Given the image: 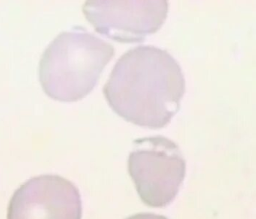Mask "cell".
Masks as SVG:
<instances>
[{
    "mask_svg": "<svg viewBox=\"0 0 256 219\" xmlns=\"http://www.w3.org/2000/svg\"><path fill=\"white\" fill-rule=\"evenodd\" d=\"M185 90L182 69L168 52L139 46L120 58L103 92L110 108L124 120L156 129L170 122Z\"/></svg>",
    "mask_w": 256,
    "mask_h": 219,
    "instance_id": "6da1fadb",
    "label": "cell"
},
{
    "mask_svg": "<svg viewBox=\"0 0 256 219\" xmlns=\"http://www.w3.org/2000/svg\"><path fill=\"white\" fill-rule=\"evenodd\" d=\"M114 55L113 45L84 28L64 32L42 57L40 82L52 98L77 102L94 90Z\"/></svg>",
    "mask_w": 256,
    "mask_h": 219,
    "instance_id": "7a4b0ae2",
    "label": "cell"
},
{
    "mask_svg": "<svg viewBox=\"0 0 256 219\" xmlns=\"http://www.w3.org/2000/svg\"><path fill=\"white\" fill-rule=\"evenodd\" d=\"M78 189L68 180L44 175L26 182L13 195L8 219H82Z\"/></svg>",
    "mask_w": 256,
    "mask_h": 219,
    "instance_id": "5b68a950",
    "label": "cell"
},
{
    "mask_svg": "<svg viewBox=\"0 0 256 219\" xmlns=\"http://www.w3.org/2000/svg\"><path fill=\"white\" fill-rule=\"evenodd\" d=\"M168 1L89 0L83 12L96 31L120 43L143 42L156 32L168 13Z\"/></svg>",
    "mask_w": 256,
    "mask_h": 219,
    "instance_id": "277c9868",
    "label": "cell"
},
{
    "mask_svg": "<svg viewBox=\"0 0 256 219\" xmlns=\"http://www.w3.org/2000/svg\"><path fill=\"white\" fill-rule=\"evenodd\" d=\"M128 166L140 199L156 208L167 206L174 200L186 169L179 146L162 136L134 141Z\"/></svg>",
    "mask_w": 256,
    "mask_h": 219,
    "instance_id": "3957f363",
    "label": "cell"
},
{
    "mask_svg": "<svg viewBox=\"0 0 256 219\" xmlns=\"http://www.w3.org/2000/svg\"><path fill=\"white\" fill-rule=\"evenodd\" d=\"M128 219H168L164 216H157V214H150V213H143V214H136Z\"/></svg>",
    "mask_w": 256,
    "mask_h": 219,
    "instance_id": "8992f818",
    "label": "cell"
}]
</instances>
